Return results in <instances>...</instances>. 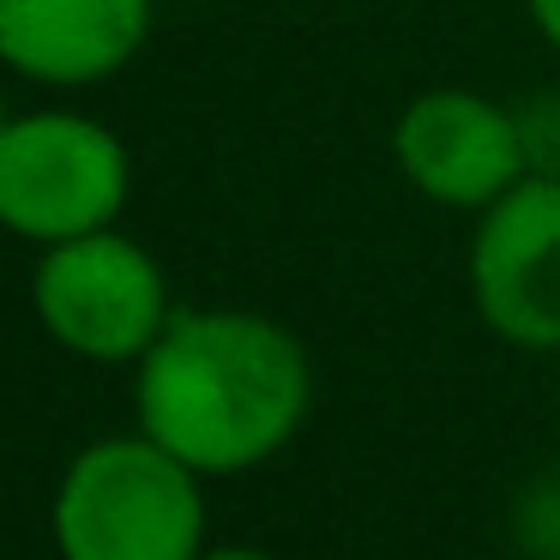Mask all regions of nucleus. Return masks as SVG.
<instances>
[{"instance_id":"1","label":"nucleus","mask_w":560,"mask_h":560,"mask_svg":"<svg viewBox=\"0 0 560 560\" xmlns=\"http://www.w3.org/2000/svg\"><path fill=\"white\" fill-rule=\"evenodd\" d=\"M307 410V343L254 307H175L133 362V422L199 476H242L278 458Z\"/></svg>"},{"instance_id":"2","label":"nucleus","mask_w":560,"mask_h":560,"mask_svg":"<svg viewBox=\"0 0 560 560\" xmlns=\"http://www.w3.org/2000/svg\"><path fill=\"white\" fill-rule=\"evenodd\" d=\"M61 560H199L206 476L133 428L73 452L49 506Z\"/></svg>"},{"instance_id":"3","label":"nucleus","mask_w":560,"mask_h":560,"mask_svg":"<svg viewBox=\"0 0 560 560\" xmlns=\"http://www.w3.org/2000/svg\"><path fill=\"white\" fill-rule=\"evenodd\" d=\"M133 151L85 109H19L0 133V230L31 247L121 223Z\"/></svg>"},{"instance_id":"4","label":"nucleus","mask_w":560,"mask_h":560,"mask_svg":"<svg viewBox=\"0 0 560 560\" xmlns=\"http://www.w3.org/2000/svg\"><path fill=\"white\" fill-rule=\"evenodd\" d=\"M31 307H37V326L67 355L97 368L139 362L175 319L163 259L121 223L37 247Z\"/></svg>"},{"instance_id":"5","label":"nucleus","mask_w":560,"mask_h":560,"mask_svg":"<svg viewBox=\"0 0 560 560\" xmlns=\"http://www.w3.org/2000/svg\"><path fill=\"white\" fill-rule=\"evenodd\" d=\"M392 163L428 206L476 218L530 175V145L512 103L470 85H434L398 109Z\"/></svg>"},{"instance_id":"6","label":"nucleus","mask_w":560,"mask_h":560,"mask_svg":"<svg viewBox=\"0 0 560 560\" xmlns=\"http://www.w3.org/2000/svg\"><path fill=\"white\" fill-rule=\"evenodd\" d=\"M470 302L512 350H560V175H524L476 211Z\"/></svg>"},{"instance_id":"7","label":"nucleus","mask_w":560,"mask_h":560,"mask_svg":"<svg viewBox=\"0 0 560 560\" xmlns=\"http://www.w3.org/2000/svg\"><path fill=\"white\" fill-rule=\"evenodd\" d=\"M158 0H0V67L43 91H91L133 67Z\"/></svg>"},{"instance_id":"8","label":"nucleus","mask_w":560,"mask_h":560,"mask_svg":"<svg viewBox=\"0 0 560 560\" xmlns=\"http://www.w3.org/2000/svg\"><path fill=\"white\" fill-rule=\"evenodd\" d=\"M518 542L536 560H560V470L518 500Z\"/></svg>"},{"instance_id":"9","label":"nucleus","mask_w":560,"mask_h":560,"mask_svg":"<svg viewBox=\"0 0 560 560\" xmlns=\"http://www.w3.org/2000/svg\"><path fill=\"white\" fill-rule=\"evenodd\" d=\"M524 13H530V31L560 55V0H524Z\"/></svg>"},{"instance_id":"10","label":"nucleus","mask_w":560,"mask_h":560,"mask_svg":"<svg viewBox=\"0 0 560 560\" xmlns=\"http://www.w3.org/2000/svg\"><path fill=\"white\" fill-rule=\"evenodd\" d=\"M199 560H271L266 548H206Z\"/></svg>"},{"instance_id":"11","label":"nucleus","mask_w":560,"mask_h":560,"mask_svg":"<svg viewBox=\"0 0 560 560\" xmlns=\"http://www.w3.org/2000/svg\"><path fill=\"white\" fill-rule=\"evenodd\" d=\"M13 115H19V109L7 103V91H0V133H7V121H13Z\"/></svg>"}]
</instances>
